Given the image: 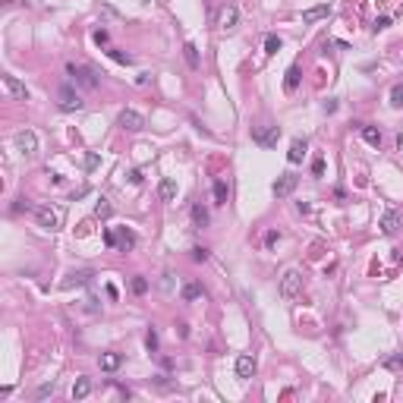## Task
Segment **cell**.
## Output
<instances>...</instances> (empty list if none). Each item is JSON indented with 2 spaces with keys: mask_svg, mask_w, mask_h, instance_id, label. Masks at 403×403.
<instances>
[{
  "mask_svg": "<svg viewBox=\"0 0 403 403\" xmlns=\"http://www.w3.org/2000/svg\"><path fill=\"white\" fill-rule=\"evenodd\" d=\"M13 142H16V152H19V155H26V158L38 155V136H35L32 130H19Z\"/></svg>",
  "mask_w": 403,
  "mask_h": 403,
  "instance_id": "2",
  "label": "cell"
},
{
  "mask_svg": "<svg viewBox=\"0 0 403 403\" xmlns=\"http://www.w3.org/2000/svg\"><path fill=\"white\" fill-rule=\"evenodd\" d=\"M95 41H98V44H107V32H104V29L95 32Z\"/></svg>",
  "mask_w": 403,
  "mask_h": 403,
  "instance_id": "35",
  "label": "cell"
},
{
  "mask_svg": "<svg viewBox=\"0 0 403 403\" xmlns=\"http://www.w3.org/2000/svg\"><path fill=\"white\" fill-rule=\"evenodd\" d=\"M111 57H114L117 63H130V54H123V51H111Z\"/></svg>",
  "mask_w": 403,
  "mask_h": 403,
  "instance_id": "33",
  "label": "cell"
},
{
  "mask_svg": "<svg viewBox=\"0 0 403 403\" xmlns=\"http://www.w3.org/2000/svg\"><path fill=\"white\" fill-rule=\"evenodd\" d=\"M101 372H117L120 365H123V356L120 353H101Z\"/></svg>",
  "mask_w": 403,
  "mask_h": 403,
  "instance_id": "11",
  "label": "cell"
},
{
  "mask_svg": "<svg viewBox=\"0 0 403 403\" xmlns=\"http://www.w3.org/2000/svg\"><path fill=\"white\" fill-rule=\"evenodd\" d=\"M296 85H299V66H290V69H287V79H284V88L293 91Z\"/></svg>",
  "mask_w": 403,
  "mask_h": 403,
  "instance_id": "20",
  "label": "cell"
},
{
  "mask_svg": "<svg viewBox=\"0 0 403 403\" xmlns=\"http://www.w3.org/2000/svg\"><path fill=\"white\" fill-rule=\"evenodd\" d=\"M362 139L369 142V145H375V148L381 145V133L375 130V126H362Z\"/></svg>",
  "mask_w": 403,
  "mask_h": 403,
  "instance_id": "21",
  "label": "cell"
},
{
  "mask_svg": "<svg viewBox=\"0 0 403 403\" xmlns=\"http://www.w3.org/2000/svg\"><path fill=\"white\" fill-rule=\"evenodd\" d=\"M255 375V356L252 353H240L236 356V378H252Z\"/></svg>",
  "mask_w": 403,
  "mask_h": 403,
  "instance_id": "6",
  "label": "cell"
},
{
  "mask_svg": "<svg viewBox=\"0 0 403 403\" xmlns=\"http://www.w3.org/2000/svg\"><path fill=\"white\" fill-rule=\"evenodd\" d=\"M66 72H69V76L76 79L82 88H95V85H98L95 69H88V66H76V63H69V66H66Z\"/></svg>",
  "mask_w": 403,
  "mask_h": 403,
  "instance_id": "4",
  "label": "cell"
},
{
  "mask_svg": "<svg viewBox=\"0 0 403 403\" xmlns=\"http://www.w3.org/2000/svg\"><path fill=\"white\" fill-rule=\"evenodd\" d=\"M95 214L101 217V221H107V217H111V214H114V205H111V202H107V198H101V202H98V205H95Z\"/></svg>",
  "mask_w": 403,
  "mask_h": 403,
  "instance_id": "23",
  "label": "cell"
},
{
  "mask_svg": "<svg viewBox=\"0 0 403 403\" xmlns=\"http://www.w3.org/2000/svg\"><path fill=\"white\" fill-rule=\"evenodd\" d=\"M312 173H315V177L324 173V161H315V164H312Z\"/></svg>",
  "mask_w": 403,
  "mask_h": 403,
  "instance_id": "36",
  "label": "cell"
},
{
  "mask_svg": "<svg viewBox=\"0 0 403 403\" xmlns=\"http://www.w3.org/2000/svg\"><path fill=\"white\" fill-rule=\"evenodd\" d=\"M278 139H281V130H278V126H271L268 133H255V142H259V145H265V148H271V145L278 142Z\"/></svg>",
  "mask_w": 403,
  "mask_h": 403,
  "instance_id": "15",
  "label": "cell"
},
{
  "mask_svg": "<svg viewBox=\"0 0 403 403\" xmlns=\"http://www.w3.org/2000/svg\"><path fill=\"white\" fill-rule=\"evenodd\" d=\"M384 365H388V369H400V365H403V353L388 356V359H384Z\"/></svg>",
  "mask_w": 403,
  "mask_h": 403,
  "instance_id": "29",
  "label": "cell"
},
{
  "mask_svg": "<svg viewBox=\"0 0 403 403\" xmlns=\"http://www.w3.org/2000/svg\"><path fill=\"white\" fill-rule=\"evenodd\" d=\"M391 107L403 111V82H397V85L391 88Z\"/></svg>",
  "mask_w": 403,
  "mask_h": 403,
  "instance_id": "22",
  "label": "cell"
},
{
  "mask_svg": "<svg viewBox=\"0 0 403 403\" xmlns=\"http://www.w3.org/2000/svg\"><path fill=\"white\" fill-rule=\"evenodd\" d=\"M397 148H400V152H403V136H400V139H397Z\"/></svg>",
  "mask_w": 403,
  "mask_h": 403,
  "instance_id": "39",
  "label": "cell"
},
{
  "mask_svg": "<svg viewBox=\"0 0 403 403\" xmlns=\"http://www.w3.org/2000/svg\"><path fill=\"white\" fill-rule=\"evenodd\" d=\"M331 16V7H312L303 13V22H318V19H328Z\"/></svg>",
  "mask_w": 403,
  "mask_h": 403,
  "instance_id": "14",
  "label": "cell"
},
{
  "mask_svg": "<svg viewBox=\"0 0 403 403\" xmlns=\"http://www.w3.org/2000/svg\"><path fill=\"white\" fill-rule=\"evenodd\" d=\"M192 262H208V249H192Z\"/></svg>",
  "mask_w": 403,
  "mask_h": 403,
  "instance_id": "32",
  "label": "cell"
},
{
  "mask_svg": "<svg viewBox=\"0 0 403 403\" xmlns=\"http://www.w3.org/2000/svg\"><path fill=\"white\" fill-rule=\"evenodd\" d=\"M299 290H303V274H299L296 268H290L284 278H281V296H284V299H293Z\"/></svg>",
  "mask_w": 403,
  "mask_h": 403,
  "instance_id": "3",
  "label": "cell"
},
{
  "mask_svg": "<svg viewBox=\"0 0 403 403\" xmlns=\"http://www.w3.org/2000/svg\"><path fill=\"white\" fill-rule=\"evenodd\" d=\"M198 296H202L198 284H186V287H183V299H198Z\"/></svg>",
  "mask_w": 403,
  "mask_h": 403,
  "instance_id": "26",
  "label": "cell"
},
{
  "mask_svg": "<svg viewBox=\"0 0 403 403\" xmlns=\"http://www.w3.org/2000/svg\"><path fill=\"white\" fill-rule=\"evenodd\" d=\"M236 19H240V10H236V7H224L221 13H217V26H221L224 32H230L236 26Z\"/></svg>",
  "mask_w": 403,
  "mask_h": 403,
  "instance_id": "9",
  "label": "cell"
},
{
  "mask_svg": "<svg viewBox=\"0 0 403 403\" xmlns=\"http://www.w3.org/2000/svg\"><path fill=\"white\" fill-rule=\"evenodd\" d=\"M293 189H296V177H293V173H281L278 183H274V195H278V198H287Z\"/></svg>",
  "mask_w": 403,
  "mask_h": 403,
  "instance_id": "7",
  "label": "cell"
},
{
  "mask_svg": "<svg viewBox=\"0 0 403 403\" xmlns=\"http://www.w3.org/2000/svg\"><path fill=\"white\" fill-rule=\"evenodd\" d=\"M287 158H290V164H299V161L306 158V142H303V139H293V142H290Z\"/></svg>",
  "mask_w": 403,
  "mask_h": 403,
  "instance_id": "13",
  "label": "cell"
},
{
  "mask_svg": "<svg viewBox=\"0 0 403 403\" xmlns=\"http://www.w3.org/2000/svg\"><path fill=\"white\" fill-rule=\"evenodd\" d=\"M4 88L10 91V95H13V98H19V101H26V98H29V91H26V85H22L19 79H16V76H4Z\"/></svg>",
  "mask_w": 403,
  "mask_h": 403,
  "instance_id": "10",
  "label": "cell"
},
{
  "mask_svg": "<svg viewBox=\"0 0 403 403\" xmlns=\"http://www.w3.org/2000/svg\"><path fill=\"white\" fill-rule=\"evenodd\" d=\"M54 391V384H41V388H38V397H47Z\"/></svg>",
  "mask_w": 403,
  "mask_h": 403,
  "instance_id": "38",
  "label": "cell"
},
{
  "mask_svg": "<svg viewBox=\"0 0 403 403\" xmlns=\"http://www.w3.org/2000/svg\"><path fill=\"white\" fill-rule=\"evenodd\" d=\"M391 26V19L388 16H381V19H375V32H381V29H388Z\"/></svg>",
  "mask_w": 403,
  "mask_h": 403,
  "instance_id": "34",
  "label": "cell"
},
{
  "mask_svg": "<svg viewBox=\"0 0 403 403\" xmlns=\"http://www.w3.org/2000/svg\"><path fill=\"white\" fill-rule=\"evenodd\" d=\"M265 51L268 54H278L281 51V38H278V35H268V38H265Z\"/></svg>",
  "mask_w": 403,
  "mask_h": 403,
  "instance_id": "27",
  "label": "cell"
},
{
  "mask_svg": "<svg viewBox=\"0 0 403 403\" xmlns=\"http://www.w3.org/2000/svg\"><path fill=\"white\" fill-rule=\"evenodd\" d=\"M35 221H38L44 230H60L63 227V208H57V205H38V208H35Z\"/></svg>",
  "mask_w": 403,
  "mask_h": 403,
  "instance_id": "1",
  "label": "cell"
},
{
  "mask_svg": "<svg viewBox=\"0 0 403 403\" xmlns=\"http://www.w3.org/2000/svg\"><path fill=\"white\" fill-rule=\"evenodd\" d=\"M85 167H88V170L98 167V155H88V158H85Z\"/></svg>",
  "mask_w": 403,
  "mask_h": 403,
  "instance_id": "37",
  "label": "cell"
},
{
  "mask_svg": "<svg viewBox=\"0 0 403 403\" xmlns=\"http://www.w3.org/2000/svg\"><path fill=\"white\" fill-rule=\"evenodd\" d=\"M397 227H400V214L397 211H384V217H381V233H397Z\"/></svg>",
  "mask_w": 403,
  "mask_h": 403,
  "instance_id": "12",
  "label": "cell"
},
{
  "mask_svg": "<svg viewBox=\"0 0 403 403\" xmlns=\"http://www.w3.org/2000/svg\"><path fill=\"white\" fill-rule=\"evenodd\" d=\"M227 195H230V186L224 180H217L214 183V198H217V205H227Z\"/></svg>",
  "mask_w": 403,
  "mask_h": 403,
  "instance_id": "19",
  "label": "cell"
},
{
  "mask_svg": "<svg viewBox=\"0 0 403 403\" xmlns=\"http://www.w3.org/2000/svg\"><path fill=\"white\" fill-rule=\"evenodd\" d=\"M120 126L130 130V133H139V130H145V117L139 111H133V107H126V111L120 114Z\"/></svg>",
  "mask_w": 403,
  "mask_h": 403,
  "instance_id": "5",
  "label": "cell"
},
{
  "mask_svg": "<svg viewBox=\"0 0 403 403\" xmlns=\"http://www.w3.org/2000/svg\"><path fill=\"white\" fill-rule=\"evenodd\" d=\"M79 107H82V98L76 95V91H72V88H60V111H79Z\"/></svg>",
  "mask_w": 403,
  "mask_h": 403,
  "instance_id": "8",
  "label": "cell"
},
{
  "mask_svg": "<svg viewBox=\"0 0 403 403\" xmlns=\"http://www.w3.org/2000/svg\"><path fill=\"white\" fill-rule=\"evenodd\" d=\"M117 243H120V249H133L136 246V233L133 230H120V240Z\"/></svg>",
  "mask_w": 403,
  "mask_h": 403,
  "instance_id": "25",
  "label": "cell"
},
{
  "mask_svg": "<svg viewBox=\"0 0 403 403\" xmlns=\"http://www.w3.org/2000/svg\"><path fill=\"white\" fill-rule=\"evenodd\" d=\"M158 192H161V198H164V202H170V198H177V183H173V180H161V186H158Z\"/></svg>",
  "mask_w": 403,
  "mask_h": 403,
  "instance_id": "17",
  "label": "cell"
},
{
  "mask_svg": "<svg viewBox=\"0 0 403 403\" xmlns=\"http://www.w3.org/2000/svg\"><path fill=\"white\" fill-rule=\"evenodd\" d=\"M192 221L198 227H205L208 224V208H202V205H192Z\"/></svg>",
  "mask_w": 403,
  "mask_h": 403,
  "instance_id": "24",
  "label": "cell"
},
{
  "mask_svg": "<svg viewBox=\"0 0 403 403\" xmlns=\"http://www.w3.org/2000/svg\"><path fill=\"white\" fill-rule=\"evenodd\" d=\"M145 290H148V281H145V278H133V293H139V296H142Z\"/></svg>",
  "mask_w": 403,
  "mask_h": 403,
  "instance_id": "30",
  "label": "cell"
},
{
  "mask_svg": "<svg viewBox=\"0 0 403 403\" xmlns=\"http://www.w3.org/2000/svg\"><path fill=\"white\" fill-rule=\"evenodd\" d=\"M145 346H148V353H155V350H158V334H155V331L145 334Z\"/></svg>",
  "mask_w": 403,
  "mask_h": 403,
  "instance_id": "31",
  "label": "cell"
},
{
  "mask_svg": "<svg viewBox=\"0 0 403 403\" xmlns=\"http://www.w3.org/2000/svg\"><path fill=\"white\" fill-rule=\"evenodd\" d=\"M91 394V381L88 378H79L76 384H72V397H76V400H82V397H88Z\"/></svg>",
  "mask_w": 403,
  "mask_h": 403,
  "instance_id": "18",
  "label": "cell"
},
{
  "mask_svg": "<svg viewBox=\"0 0 403 403\" xmlns=\"http://www.w3.org/2000/svg\"><path fill=\"white\" fill-rule=\"evenodd\" d=\"M88 281H91L88 271H76V274H69V278L63 281V287H66V290H69V287H85Z\"/></svg>",
  "mask_w": 403,
  "mask_h": 403,
  "instance_id": "16",
  "label": "cell"
},
{
  "mask_svg": "<svg viewBox=\"0 0 403 403\" xmlns=\"http://www.w3.org/2000/svg\"><path fill=\"white\" fill-rule=\"evenodd\" d=\"M183 54H186L189 66H198V51H195V44H186V47H183Z\"/></svg>",
  "mask_w": 403,
  "mask_h": 403,
  "instance_id": "28",
  "label": "cell"
}]
</instances>
